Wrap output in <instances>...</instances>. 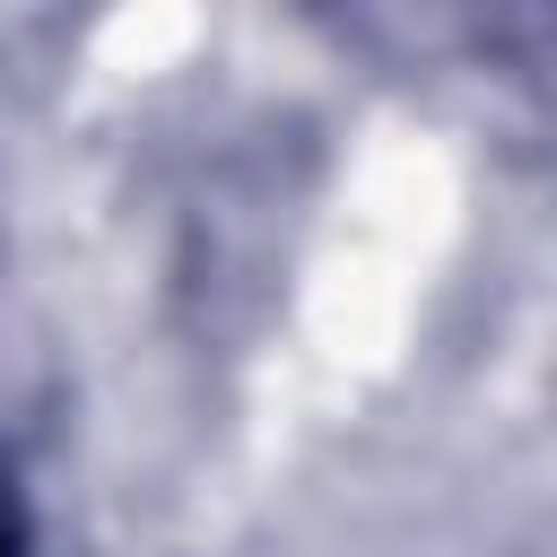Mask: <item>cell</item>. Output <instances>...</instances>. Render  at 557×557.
Listing matches in <instances>:
<instances>
[{"instance_id": "cell-1", "label": "cell", "mask_w": 557, "mask_h": 557, "mask_svg": "<svg viewBox=\"0 0 557 557\" xmlns=\"http://www.w3.org/2000/svg\"><path fill=\"white\" fill-rule=\"evenodd\" d=\"M0 557H26V522H17V505H9V487H0Z\"/></svg>"}]
</instances>
